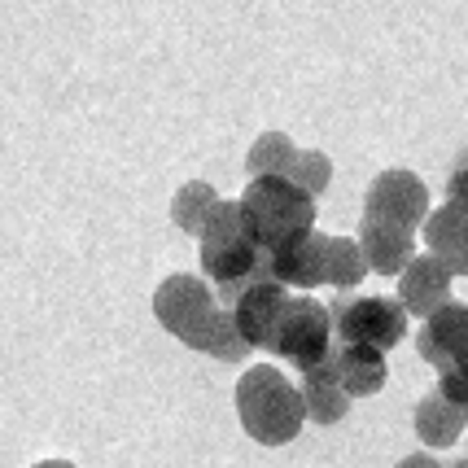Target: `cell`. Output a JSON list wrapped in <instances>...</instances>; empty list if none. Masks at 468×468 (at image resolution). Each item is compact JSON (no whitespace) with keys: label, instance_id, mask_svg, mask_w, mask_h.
I'll return each instance as SVG.
<instances>
[{"label":"cell","instance_id":"obj_26","mask_svg":"<svg viewBox=\"0 0 468 468\" xmlns=\"http://www.w3.org/2000/svg\"><path fill=\"white\" fill-rule=\"evenodd\" d=\"M451 468H468V455H464V460H455V464H451Z\"/></svg>","mask_w":468,"mask_h":468},{"label":"cell","instance_id":"obj_5","mask_svg":"<svg viewBox=\"0 0 468 468\" xmlns=\"http://www.w3.org/2000/svg\"><path fill=\"white\" fill-rule=\"evenodd\" d=\"M267 350L281 359V364L298 367V372H311L328 359L333 350V320H328V306L315 303V298H289L281 320H276V333Z\"/></svg>","mask_w":468,"mask_h":468},{"label":"cell","instance_id":"obj_2","mask_svg":"<svg viewBox=\"0 0 468 468\" xmlns=\"http://www.w3.org/2000/svg\"><path fill=\"white\" fill-rule=\"evenodd\" d=\"M197 263L219 306H232L259 281H271V263H267L263 245L254 241V228L245 219L241 202H215L197 232Z\"/></svg>","mask_w":468,"mask_h":468},{"label":"cell","instance_id":"obj_18","mask_svg":"<svg viewBox=\"0 0 468 468\" xmlns=\"http://www.w3.org/2000/svg\"><path fill=\"white\" fill-rule=\"evenodd\" d=\"M293 158H298V149H293V141H289L285 132H263L259 141L250 144V154H245V171H250V180H259V176H285Z\"/></svg>","mask_w":468,"mask_h":468},{"label":"cell","instance_id":"obj_11","mask_svg":"<svg viewBox=\"0 0 468 468\" xmlns=\"http://www.w3.org/2000/svg\"><path fill=\"white\" fill-rule=\"evenodd\" d=\"M324 232H306L298 241H289L285 250H276L271 263V281L285 289H320L324 285Z\"/></svg>","mask_w":468,"mask_h":468},{"label":"cell","instance_id":"obj_4","mask_svg":"<svg viewBox=\"0 0 468 468\" xmlns=\"http://www.w3.org/2000/svg\"><path fill=\"white\" fill-rule=\"evenodd\" d=\"M241 210L267 259L276 250H285L289 241L315 232V197H306L303 188H293L285 176H259V180H250L241 193Z\"/></svg>","mask_w":468,"mask_h":468},{"label":"cell","instance_id":"obj_17","mask_svg":"<svg viewBox=\"0 0 468 468\" xmlns=\"http://www.w3.org/2000/svg\"><path fill=\"white\" fill-rule=\"evenodd\" d=\"M367 276V263H364V250L355 237H328L324 241V285L333 289H355L359 281Z\"/></svg>","mask_w":468,"mask_h":468},{"label":"cell","instance_id":"obj_7","mask_svg":"<svg viewBox=\"0 0 468 468\" xmlns=\"http://www.w3.org/2000/svg\"><path fill=\"white\" fill-rule=\"evenodd\" d=\"M364 215L367 219H381V224H399L411 232L416 224H425V215H429L425 180L416 171H381L364 193Z\"/></svg>","mask_w":468,"mask_h":468},{"label":"cell","instance_id":"obj_25","mask_svg":"<svg viewBox=\"0 0 468 468\" xmlns=\"http://www.w3.org/2000/svg\"><path fill=\"white\" fill-rule=\"evenodd\" d=\"M455 166H464V171H468V149H464V154H460V158H455Z\"/></svg>","mask_w":468,"mask_h":468},{"label":"cell","instance_id":"obj_3","mask_svg":"<svg viewBox=\"0 0 468 468\" xmlns=\"http://www.w3.org/2000/svg\"><path fill=\"white\" fill-rule=\"evenodd\" d=\"M237 416L241 429L263 447H285L303 433V399L276 364H254L237 381Z\"/></svg>","mask_w":468,"mask_h":468},{"label":"cell","instance_id":"obj_10","mask_svg":"<svg viewBox=\"0 0 468 468\" xmlns=\"http://www.w3.org/2000/svg\"><path fill=\"white\" fill-rule=\"evenodd\" d=\"M451 303V271L433 254H411V263L399 271V306L408 315L429 320L438 306Z\"/></svg>","mask_w":468,"mask_h":468},{"label":"cell","instance_id":"obj_9","mask_svg":"<svg viewBox=\"0 0 468 468\" xmlns=\"http://www.w3.org/2000/svg\"><path fill=\"white\" fill-rule=\"evenodd\" d=\"M285 303H289V289L285 285H276V281H259V285H250L237 303L228 306V311H232V324H237V333L245 337V346H250V350H267V342H271V333H276V320H281Z\"/></svg>","mask_w":468,"mask_h":468},{"label":"cell","instance_id":"obj_8","mask_svg":"<svg viewBox=\"0 0 468 468\" xmlns=\"http://www.w3.org/2000/svg\"><path fill=\"white\" fill-rule=\"evenodd\" d=\"M416 350L425 364L455 377H468V306L464 303H447L429 315L420 333H416Z\"/></svg>","mask_w":468,"mask_h":468},{"label":"cell","instance_id":"obj_1","mask_svg":"<svg viewBox=\"0 0 468 468\" xmlns=\"http://www.w3.org/2000/svg\"><path fill=\"white\" fill-rule=\"evenodd\" d=\"M154 315L171 337H180L188 350H202L210 359L241 364L250 355L245 337L232 324V311L219 306V298L210 293L202 276H166L154 289Z\"/></svg>","mask_w":468,"mask_h":468},{"label":"cell","instance_id":"obj_6","mask_svg":"<svg viewBox=\"0 0 468 468\" xmlns=\"http://www.w3.org/2000/svg\"><path fill=\"white\" fill-rule=\"evenodd\" d=\"M333 320V342L346 346H372V350H394L408 337V311L399 306V298H337L328 306Z\"/></svg>","mask_w":468,"mask_h":468},{"label":"cell","instance_id":"obj_19","mask_svg":"<svg viewBox=\"0 0 468 468\" xmlns=\"http://www.w3.org/2000/svg\"><path fill=\"white\" fill-rule=\"evenodd\" d=\"M215 202H219V197H215V188H210V184L188 180L180 193H176V202H171V219H176L184 232H193V237H197L202 224H206V215L215 210Z\"/></svg>","mask_w":468,"mask_h":468},{"label":"cell","instance_id":"obj_16","mask_svg":"<svg viewBox=\"0 0 468 468\" xmlns=\"http://www.w3.org/2000/svg\"><path fill=\"white\" fill-rule=\"evenodd\" d=\"M464 429H468V411L451 408L438 389H429L425 399L416 403V438L425 447H451Z\"/></svg>","mask_w":468,"mask_h":468},{"label":"cell","instance_id":"obj_13","mask_svg":"<svg viewBox=\"0 0 468 468\" xmlns=\"http://www.w3.org/2000/svg\"><path fill=\"white\" fill-rule=\"evenodd\" d=\"M355 241L364 250L367 271H381V276H399L411 263V254H416V241H411L408 228L381 224V219H367V215H364V224H359Z\"/></svg>","mask_w":468,"mask_h":468},{"label":"cell","instance_id":"obj_15","mask_svg":"<svg viewBox=\"0 0 468 468\" xmlns=\"http://www.w3.org/2000/svg\"><path fill=\"white\" fill-rule=\"evenodd\" d=\"M298 399H303V416H311L315 425H337V420L350 411V399L342 394V386H337V377H333L328 359L320 367L303 372Z\"/></svg>","mask_w":468,"mask_h":468},{"label":"cell","instance_id":"obj_21","mask_svg":"<svg viewBox=\"0 0 468 468\" xmlns=\"http://www.w3.org/2000/svg\"><path fill=\"white\" fill-rule=\"evenodd\" d=\"M438 394H442V399H447L451 408H460V411H468V377H455V372H442V377H438Z\"/></svg>","mask_w":468,"mask_h":468},{"label":"cell","instance_id":"obj_14","mask_svg":"<svg viewBox=\"0 0 468 468\" xmlns=\"http://www.w3.org/2000/svg\"><path fill=\"white\" fill-rule=\"evenodd\" d=\"M425 245L451 276H468V215L455 206H438L425 215Z\"/></svg>","mask_w":468,"mask_h":468},{"label":"cell","instance_id":"obj_20","mask_svg":"<svg viewBox=\"0 0 468 468\" xmlns=\"http://www.w3.org/2000/svg\"><path fill=\"white\" fill-rule=\"evenodd\" d=\"M285 180L293 184V188H303L306 197H320V193L328 188V180H333V163H328L324 154H315V149H311V154L298 149V158L289 163Z\"/></svg>","mask_w":468,"mask_h":468},{"label":"cell","instance_id":"obj_22","mask_svg":"<svg viewBox=\"0 0 468 468\" xmlns=\"http://www.w3.org/2000/svg\"><path fill=\"white\" fill-rule=\"evenodd\" d=\"M447 206H455V210L468 215V171L464 166H455L447 176Z\"/></svg>","mask_w":468,"mask_h":468},{"label":"cell","instance_id":"obj_12","mask_svg":"<svg viewBox=\"0 0 468 468\" xmlns=\"http://www.w3.org/2000/svg\"><path fill=\"white\" fill-rule=\"evenodd\" d=\"M328 367L337 377V386L346 399H367L377 389L386 386L389 367H386V355L372 346H346V342H333L328 350Z\"/></svg>","mask_w":468,"mask_h":468},{"label":"cell","instance_id":"obj_23","mask_svg":"<svg viewBox=\"0 0 468 468\" xmlns=\"http://www.w3.org/2000/svg\"><path fill=\"white\" fill-rule=\"evenodd\" d=\"M399 468H442L433 455H408V460H399Z\"/></svg>","mask_w":468,"mask_h":468},{"label":"cell","instance_id":"obj_24","mask_svg":"<svg viewBox=\"0 0 468 468\" xmlns=\"http://www.w3.org/2000/svg\"><path fill=\"white\" fill-rule=\"evenodd\" d=\"M31 468H75L70 460H40V464H31Z\"/></svg>","mask_w":468,"mask_h":468}]
</instances>
